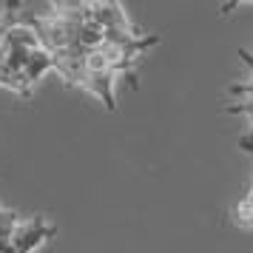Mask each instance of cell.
Segmentation results:
<instances>
[{
	"mask_svg": "<svg viewBox=\"0 0 253 253\" xmlns=\"http://www.w3.org/2000/svg\"><path fill=\"white\" fill-rule=\"evenodd\" d=\"M239 57L245 60V66L251 69V77H248L245 83H236V85H230V94H233V97H253V54L242 48Z\"/></svg>",
	"mask_w": 253,
	"mask_h": 253,
	"instance_id": "4",
	"label": "cell"
},
{
	"mask_svg": "<svg viewBox=\"0 0 253 253\" xmlns=\"http://www.w3.org/2000/svg\"><path fill=\"white\" fill-rule=\"evenodd\" d=\"M20 222H23V219H20V213H14V211H9V208H0V242H9V239H12Z\"/></svg>",
	"mask_w": 253,
	"mask_h": 253,
	"instance_id": "3",
	"label": "cell"
},
{
	"mask_svg": "<svg viewBox=\"0 0 253 253\" xmlns=\"http://www.w3.org/2000/svg\"><path fill=\"white\" fill-rule=\"evenodd\" d=\"M57 233V228L51 225V222H46L43 216H32V219H23L20 225H17V230H14V236L9 239V245H12L17 253H35L43 242H48L51 236Z\"/></svg>",
	"mask_w": 253,
	"mask_h": 253,
	"instance_id": "1",
	"label": "cell"
},
{
	"mask_svg": "<svg viewBox=\"0 0 253 253\" xmlns=\"http://www.w3.org/2000/svg\"><path fill=\"white\" fill-rule=\"evenodd\" d=\"M228 111H230V114H242L245 120H248V131L242 134L239 148L242 151H253V97H242L239 103L230 105Z\"/></svg>",
	"mask_w": 253,
	"mask_h": 253,
	"instance_id": "2",
	"label": "cell"
}]
</instances>
